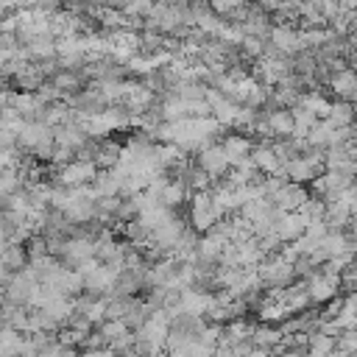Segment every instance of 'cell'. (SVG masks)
Listing matches in <instances>:
<instances>
[{"mask_svg": "<svg viewBox=\"0 0 357 357\" xmlns=\"http://www.w3.org/2000/svg\"><path fill=\"white\" fill-rule=\"evenodd\" d=\"M223 220V215L218 212L215 201H212V192H192V206H190V223H192V231H212L218 223Z\"/></svg>", "mask_w": 357, "mask_h": 357, "instance_id": "cell-1", "label": "cell"}, {"mask_svg": "<svg viewBox=\"0 0 357 357\" xmlns=\"http://www.w3.org/2000/svg\"><path fill=\"white\" fill-rule=\"evenodd\" d=\"M257 276H259L262 287L271 284L273 290H282V287L290 284V279H293L296 273H293V262H287L284 257L273 254V257H265V259L257 265Z\"/></svg>", "mask_w": 357, "mask_h": 357, "instance_id": "cell-2", "label": "cell"}, {"mask_svg": "<svg viewBox=\"0 0 357 357\" xmlns=\"http://www.w3.org/2000/svg\"><path fill=\"white\" fill-rule=\"evenodd\" d=\"M17 142L25 148V151H33L39 156H50L53 153V128H47L45 123L39 120H31L22 126V131L17 134Z\"/></svg>", "mask_w": 357, "mask_h": 357, "instance_id": "cell-3", "label": "cell"}, {"mask_svg": "<svg viewBox=\"0 0 357 357\" xmlns=\"http://www.w3.org/2000/svg\"><path fill=\"white\" fill-rule=\"evenodd\" d=\"M95 176H98L95 162H78V159H73L70 165L59 167L56 181H59V187H64V190H75V187L92 184V181H95Z\"/></svg>", "mask_w": 357, "mask_h": 357, "instance_id": "cell-4", "label": "cell"}, {"mask_svg": "<svg viewBox=\"0 0 357 357\" xmlns=\"http://www.w3.org/2000/svg\"><path fill=\"white\" fill-rule=\"evenodd\" d=\"M268 39H271V47H273L279 56H287V59H293V56L304 53L298 28H290V25H284V22H279V25H271V33H268Z\"/></svg>", "mask_w": 357, "mask_h": 357, "instance_id": "cell-5", "label": "cell"}, {"mask_svg": "<svg viewBox=\"0 0 357 357\" xmlns=\"http://www.w3.org/2000/svg\"><path fill=\"white\" fill-rule=\"evenodd\" d=\"M304 284H307L310 304H326L340 290V276H324L321 271H315L310 279H304Z\"/></svg>", "mask_w": 357, "mask_h": 357, "instance_id": "cell-6", "label": "cell"}, {"mask_svg": "<svg viewBox=\"0 0 357 357\" xmlns=\"http://www.w3.org/2000/svg\"><path fill=\"white\" fill-rule=\"evenodd\" d=\"M195 167H201L209 178L226 176V173H229V159H226L220 142H212V145H206L204 151H198V156H195Z\"/></svg>", "mask_w": 357, "mask_h": 357, "instance_id": "cell-7", "label": "cell"}, {"mask_svg": "<svg viewBox=\"0 0 357 357\" xmlns=\"http://www.w3.org/2000/svg\"><path fill=\"white\" fill-rule=\"evenodd\" d=\"M307 198H310V192H307L301 184H290V181H287L276 195H271V204H273L279 212L287 215V212H298Z\"/></svg>", "mask_w": 357, "mask_h": 357, "instance_id": "cell-8", "label": "cell"}, {"mask_svg": "<svg viewBox=\"0 0 357 357\" xmlns=\"http://www.w3.org/2000/svg\"><path fill=\"white\" fill-rule=\"evenodd\" d=\"M304 229H307V218L298 212H287L276 220L273 234L279 237V243H296L298 237H304Z\"/></svg>", "mask_w": 357, "mask_h": 357, "instance_id": "cell-9", "label": "cell"}, {"mask_svg": "<svg viewBox=\"0 0 357 357\" xmlns=\"http://www.w3.org/2000/svg\"><path fill=\"white\" fill-rule=\"evenodd\" d=\"M220 148H223V153L229 159V167H234L237 162H243V159L251 156V148L254 145H251V139L245 134H226L223 142H220Z\"/></svg>", "mask_w": 357, "mask_h": 357, "instance_id": "cell-10", "label": "cell"}, {"mask_svg": "<svg viewBox=\"0 0 357 357\" xmlns=\"http://www.w3.org/2000/svg\"><path fill=\"white\" fill-rule=\"evenodd\" d=\"M329 89L337 95V100L357 103V73H351V70L335 73V75L329 78Z\"/></svg>", "mask_w": 357, "mask_h": 357, "instance_id": "cell-11", "label": "cell"}, {"mask_svg": "<svg viewBox=\"0 0 357 357\" xmlns=\"http://www.w3.org/2000/svg\"><path fill=\"white\" fill-rule=\"evenodd\" d=\"M187 195H190V187H187L181 178H170V181L162 187V192H159L156 204H162L165 209L176 212V209H178V206L187 201Z\"/></svg>", "mask_w": 357, "mask_h": 357, "instance_id": "cell-12", "label": "cell"}, {"mask_svg": "<svg viewBox=\"0 0 357 357\" xmlns=\"http://www.w3.org/2000/svg\"><path fill=\"white\" fill-rule=\"evenodd\" d=\"M251 162H254V167H257L259 173L276 176V170H279V159H276V153H273V148H271V139H262L259 145L251 148Z\"/></svg>", "mask_w": 357, "mask_h": 357, "instance_id": "cell-13", "label": "cell"}, {"mask_svg": "<svg viewBox=\"0 0 357 357\" xmlns=\"http://www.w3.org/2000/svg\"><path fill=\"white\" fill-rule=\"evenodd\" d=\"M265 123H268V131L279 139H290L293 134V117H290V109H273V112H265Z\"/></svg>", "mask_w": 357, "mask_h": 357, "instance_id": "cell-14", "label": "cell"}, {"mask_svg": "<svg viewBox=\"0 0 357 357\" xmlns=\"http://www.w3.org/2000/svg\"><path fill=\"white\" fill-rule=\"evenodd\" d=\"M349 220H351V206H346V204H340V201L326 204L324 223H326L329 231H346V229H349Z\"/></svg>", "mask_w": 357, "mask_h": 357, "instance_id": "cell-15", "label": "cell"}, {"mask_svg": "<svg viewBox=\"0 0 357 357\" xmlns=\"http://www.w3.org/2000/svg\"><path fill=\"white\" fill-rule=\"evenodd\" d=\"M279 343H282V332H279L276 326H271V324H257V326H254V335H251V346H254V349H268V351H273Z\"/></svg>", "mask_w": 357, "mask_h": 357, "instance_id": "cell-16", "label": "cell"}, {"mask_svg": "<svg viewBox=\"0 0 357 357\" xmlns=\"http://www.w3.org/2000/svg\"><path fill=\"white\" fill-rule=\"evenodd\" d=\"M25 50L28 56H36V59H53L56 56V39L50 33H42V36H31L25 39Z\"/></svg>", "mask_w": 357, "mask_h": 357, "instance_id": "cell-17", "label": "cell"}, {"mask_svg": "<svg viewBox=\"0 0 357 357\" xmlns=\"http://www.w3.org/2000/svg\"><path fill=\"white\" fill-rule=\"evenodd\" d=\"M335 128H349L354 126V103H346V100H335L329 106V117H326Z\"/></svg>", "mask_w": 357, "mask_h": 357, "instance_id": "cell-18", "label": "cell"}, {"mask_svg": "<svg viewBox=\"0 0 357 357\" xmlns=\"http://www.w3.org/2000/svg\"><path fill=\"white\" fill-rule=\"evenodd\" d=\"M81 84H84V78H81L78 73H70V70H61V73L53 75V86H56L59 92H67V95L81 92Z\"/></svg>", "mask_w": 357, "mask_h": 357, "instance_id": "cell-19", "label": "cell"}, {"mask_svg": "<svg viewBox=\"0 0 357 357\" xmlns=\"http://www.w3.org/2000/svg\"><path fill=\"white\" fill-rule=\"evenodd\" d=\"M0 262L8 268V271H22L25 265H28V254H25V248L22 245H8L3 254H0Z\"/></svg>", "mask_w": 357, "mask_h": 357, "instance_id": "cell-20", "label": "cell"}, {"mask_svg": "<svg viewBox=\"0 0 357 357\" xmlns=\"http://www.w3.org/2000/svg\"><path fill=\"white\" fill-rule=\"evenodd\" d=\"M20 173L17 167H8V170H0V198H11L14 192H20Z\"/></svg>", "mask_w": 357, "mask_h": 357, "instance_id": "cell-21", "label": "cell"}, {"mask_svg": "<svg viewBox=\"0 0 357 357\" xmlns=\"http://www.w3.org/2000/svg\"><path fill=\"white\" fill-rule=\"evenodd\" d=\"M98 332H100V337L106 340V349H109V343H114L117 337H123L126 332H131L123 321H103L100 326H98Z\"/></svg>", "mask_w": 357, "mask_h": 357, "instance_id": "cell-22", "label": "cell"}, {"mask_svg": "<svg viewBox=\"0 0 357 357\" xmlns=\"http://www.w3.org/2000/svg\"><path fill=\"white\" fill-rule=\"evenodd\" d=\"M243 56H251V59H262L265 56V39H257V36H243V42L237 45Z\"/></svg>", "mask_w": 357, "mask_h": 357, "instance_id": "cell-23", "label": "cell"}, {"mask_svg": "<svg viewBox=\"0 0 357 357\" xmlns=\"http://www.w3.org/2000/svg\"><path fill=\"white\" fill-rule=\"evenodd\" d=\"M335 349L343 351L346 357H354V354H357V329H346V332H340V337L335 340Z\"/></svg>", "mask_w": 357, "mask_h": 357, "instance_id": "cell-24", "label": "cell"}, {"mask_svg": "<svg viewBox=\"0 0 357 357\" xmlns=\"http://www.w3.org/2000/svg\"><path fill=\"white\" fill-rule=\"evenodd\" d=\"M14 145H17V134H11V131L0 128V151H6V153H14Z\"/></svg>", "mask_w": 357, "mask_h": 357, "instance_id": "cell-25", "label": "cell"}, {"mask_svg": "<svg viewBox=\"0 0 357 357\" xmlns=\"http://www.w3.org/2000/svg\"><path fill=\"white\" fill-rule=\"evenodd\" d=\"M346 237L357 245V218H351V220H349V234H346Z\"/></svg>", "mask_w": 357, "mask_h": 357, "instance_id": "cell-26", "label": "cell"}, {"mask_svg": "<svg viewBox=\"0 0 357 357\" xmlns=\"http://www.w3.org/2000/svg\"><path fill=\"white\" fill-rule=\"evenodd\" d=\"M245 357H276L273 351H268V349H251Z\"/></svg>", "mask_w": 357, "mask_h": 357, "instance_id": "cell-27", "label": "cell"}, {"mask_svg": "<svg viewBox=\"0 0 357 357\" xmlns=\"http://www.w3.org/2000/svg\"><path fill=\"white\" fill-rule=\"evenodd\" d=\"M346 61H349V70H351V73H357V50H351Z\"/></svg>", "mask_w": 357, "mask_h": 357, "instance_id": "cell-28", "label": "cell"}, {"mask_svg": "<svg viewBox=\"0 0 357 357\" xmlns=\"http://www.w3.org/2000/svg\"><path fill=\"white\" fill-rule=\"evenodd\" d=\"M326 357H346V354H343V351H337V349H335V351H329V354H326Z\"/></svg>", "mask_w": 357, "mask_h": 357, "instance_id": "cell-29", "label": "cell"}, {"mask_svg": "<svg viewBox=\"0 0 357 357\" xmlns=\"http://www.w3.org/2000/svg\"><path fill=\"white\" fill-rule=\"evenodd\" d=\"M354 123H357V103H354Z\"/></svg>", "mask_w": 357, "mask_h": 357, "instance_id": "cell-30", "label": "cell"}]
</instances>
